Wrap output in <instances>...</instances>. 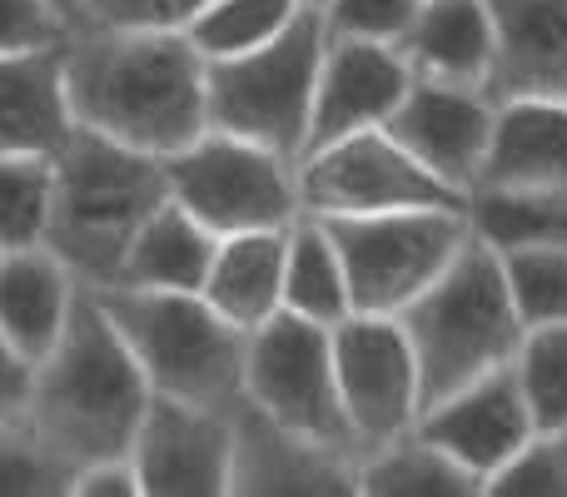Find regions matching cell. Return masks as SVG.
I'll return each mask as SVG.
<instances>
[{"instance_id": "10", "label": "cell", "mask_w": 567, "mask_h": 497, "mask_svg": "<svg viewBox=\"0 0 567 497\" xmlns=\"http://www.w3.org/2000/svg\"><path fill=\"white\" fill-rule=\"evenodd\" d=\"M453 185L423 169L389 130H359L299 155V215H389V209H463Z\"/></svg>"}, {"instance_id": "22", "label": "cell", "mask_w": 567, "mask_h": 497, "mask_svg": "<svg viewBox=\"0 0 567 497\" xmlns=\"http://www.w3.org/2000/svg\"><path fill=\"white\" fill-rule=\"evenodd\" d=\"M413 75L483 85L493 65V10L488 0H419L409 35L399 40Z\"/></svg>"}, {"instance_id": "13", "label": "cell", "mask_w": 567, "mask_h": 497, "mask_svg": "<svg viewBox=\"0 0 567 497\" xmlns=\"http://www.w3.org/2000/svg\"><path fill=\"white\" fill-rule=\"evenodd\" d=\"M493 120H498V105L488 100L483 85L413 75L399 110H393V120L383 130H389L423 169H433L443 185L468 195V189L478 185L483 155H488Z\"/></svg>"}, {"instance_id": "23", "label": "cell", "mask_w": 567, "mask_h": 497, "mask_svg": "<svg viewBox=\"0 0 567 497\" xmlns=\"http://www.w3.org/2000/svg\"><path fill=\"white\" fill-rule=\"evenodd\" d=\"M215 245H219L215 229H205L175 195H169L165 205L135 229L115 283H130V289L199 293L205 289L209 263H215Z\"/></svg>"}, {"instance_id": "27", "label": "cell", "mask_w": 567, "mask_h": 497, "mask_svg": "<svg viewBox=\"0 0 567 497\" xmlns=\"http://www.w3.org/2000/svg\"><path fill=\"white\" fill-rule=\"evenodd\" d=\"M299 10V0H209L185 25V35L205 60H229L275 40Z\"/></svg>"}, {"instance_id": "15", "label": "cell", "mask_w": 567, "mask_h": 497, "mask_svg": "<svg viewBox=\"0 0 567 497\" xmlns=\"http://www.w3.org/2000/svg\"><path fill=\"white\" fill-rule=\"evenodd\" d=\"M409 80H413V65L399 45L359 40V35H329L323 40L319 80H313L303 155L319 145H333L343 135H359V130L389 125Z\"/></svg>"}, {"instance_id": "35", "label": "cell", "mask_w": 567, "mask_h": 497, "mask_svg": "<svg viewBox=\"0 0 567 497\" xmlns=\"http://www.w3.org/2000/svg\"><path fill=\"white\" fill-rule=\"evenodd\" d=\"M209 0H80V25L110 30H185Z\"/></svg>"}, {"instance_id": "20", "label": "cell", "mask_w": 567, "mask_h": 497, "mask_svg": "<svg viewBox=\"0 0 567 497\" xmlns=\"http://www.w3.org/2000/svg\"><path fill=\"white\" fill-rule=\"evenodd\" d=\"M478 185L567 189V100H508V105H498Z\"/></svg>"}, {"instance_id": "28", "label": "cell", "mask_w": 567, "mask_h": 497, "mask_svg": "<svg viewBox=\"0 0 567 497\" xmlns=\"http://www.w3.org/2000/svg\"><path fill=\"white\" fill-rule=\"evenodd\" d=\"M55 155H0V253L45 245Z\"/></svg>"}, {"instance_id": "11", "label": "cell", "mask_w": 567, "mask_h": 497, "mask_svg": "<svg viewBox=\"0 0 567 497\" xmlns=\"http://www.w3.org/2000/svg\"><path fill=\"white\" fill-rule=\"evenodd\" d=\"M329 349L333 379H339V408L359 458L403 438L423 408L419 363H413L403 323L393 313H349L329 329Z\"/></svg>"}, {"instance_id": "31", "label": "cell", "mask_w": 567, "mask_h": 497, "mask_svg": "<svg viewBox=\"0 0 567 497\" xmlns=\"http://www.w3.org/2000/svg\"><path fill=\"white\" fill-rule=\"evenodd\" d=\"M70 468L25 418L0 423V497H65Z\"/></svg>"}, {"instance_id": "36", "label": "cell", "mask_w": 567, "mask_h": 497, "mask_svg": "<svg viewBox=\"0 0 567 497\" xmlns=\"http://www.w3.org/2000/svg\"><path fill=\"white\" fill-rule=\"evenodd\" d=\"M65 497H145V493H140V473L130 458H100L70 473Z\"/></svg>"}, {"instance_id": "9", "label": "cell", "mask_w": 567, "mask_h": 497, "mask_svg": "<svg viewBox=\"0 0 567 497\" xmlns=\"http://www.w3.org/2000/svg\"><path fill=\"white\" fill-rule=\"evenodd\" d=\"M239 403H249L255 413H265L269 423L299 433V438L359 458L339 408V379H333V349L323 323H309L284 309L269 323H259L245 339Z\"/></svg>"}, {"instance_id": "14", "label": "cell", "mask_w": 567, "mask_h": 497, "mask_svg": "<svg viewBox=\"0 0 567 497\" xmlns=\"http://www.w3.org/2000/svg\"><path fill=\"white\" fill-rule=\"evenodd\" d=\"M413 433L429 438L433 448H443L463 473H473L488 488L493 473L508 468L538 428H533L528 398H523L518 379H513V363H503V369L433 398L419 413Z\"/></svg>"}, {"instance_id": "29", "label": "cell", "mask_w": 567, "mask_h": 497, "mask_svg": "<svg viewBox=\"0 0 567 497\" xmlns=\"http://www.w3.org/2000/svg\"><path fill=\"white\" fill-rule=\"evenodd\" d=\"M513 379L528 398L533 428L548 433L567 423V323H533L513 353Z\"/></svg>"}, {"instance_id": "37", "label": "cell", "mask_w": 567, "mask_h": 497, "mask_svg": "<svg viewBox=\"0 0 567 497\" xmlns=\"http://www.w3.org/2000/svg\"><path fill=\"white\" fill-rule=\"evenodd\" d=\"M30 373H35V363H30V359H20V353L6 343V333H0V423H10V418H25Z\"/></svg>"}, {"instance_id": "1", "label": "cell", "mask_w": 567, "mask_h": 497, "mask_svg": "<svg viewBox=\"0 0 567 497\" xmlns=\"http://www.w3.org/2000/svg\"><path fill=\"white\" fill-rule=\"evenodd\" d=\"M209 60L185 30L75 25L65 40V100L80 130L169 159L209 130Z\"/></svg>"}, {"instance_id": "25", "label": "cell", "mask_w": 567, "mask_h": 497, "mask_svg": "<svg viewBox=\"0 0 567 497\" xmlns=\"http://www.w3.org/2000/svg\"><path fill=\"white\" fill-rule=\"evenodd\" d=\"M284 313H299V319L323 323V329H333L339 319L353 313L339 249H333L323 219L313 215H299L289 225V245H284Z\"/></svg>"}, {"instance_id": "34", "label": "cell", "mask_w": 567, "mask_h": 497, "mask_svg": "<svg viewBox=\"0 0 567 497\" xmlns=\"http://www.w3.org/2000/svg\"><path fill=\"white\" fill-rule=\"evenodd\" d=\"M75 15L55 6V0H0V55L16 50H55L70 40Z\"/></svg>"}, {"instance_id": "26", "label": "cell", "mask_w": 567, "mask_h": 497, "mask_svg": "<svg viewBox=\"0 0 567 497\" xmlns=\"http://www.w3.org/2000/svg\"><path fill=\"white\" fill-rule=\"evenodd\" d=\"M359 497H483V483L409 428L359 458Z\"/></svg>"}, {"instance_id": "33", "label": "cell", "mask_w": 567, "mask_h": 497, "mask_svg": "<svg viewBox=\"0 0 567 497\" xmlns=\"http://www.w3.org/2000/svg\"><path fill=\"white\" fill-rule=\"evenodd\" d=\"M319 15L329 35H359V40L399 45L409 35L413 15H419V0H323Z\"/></svg>"}, {"instance_id": "5", "label": "cell", "mask_w": 567, "mask_h": 497, "mask_svg": "<svg viewBox=\"0 0 567 497\" xmlns=\"http://www.w3.org/2000/svg\"><path fill=\"white\" fill-rule=\"evenodd\" d=\"M110 323L120 329L130 359L140 363L150 393L185 403H215L235 408L239 379H245V339L205 303V293L185 289H90Z\"/></svg>"}, {"instance_id": "6", "label": "cell", "mask_w": 567, "mask_h": 497, "mask_svg": "<svg viewBox=\"0 0 567 497\" xmlns=\"http://www.w3.org/2000/svg\"><path fill=\"white\" fill-rule=\"evenodd\" d=\"M323 15L303 6L275 40L245 50L229 60H209L205 75V105L209 130L255 139L284 159L303 155L309 139V110H313V80L323 60Z\"/></svg>"}, {"instance_id": "21", "label": "cell", "mask_w": 567, "mask_h": 497, "mask_svg": "<svg viewBox=\"0 0 567 497\" xmlns=\"http://www.w3.org/2000/svg\"><path fill=\"white\" fill-rule=\"evenodd\" d=\"M284 229H245V235H219L215 263L205 273V303L239 333H255L284 309Z\"/></svg>"}, {"instance_id": "3", "label": "cell", "mask_w": 567, "mask_h": 497, "mask_svg": "<svg viewBox=\"0 0 567 497\" xmlns=\"http://www.w3.org/2000/svg\"><path fill=\"white\" fill-rule=\"evenodd\" d=\"M165 199V159L75 125L65 145L55 149V199H50L45 249L85 289H110L120 279L135 229Z\"/></svg>"}, {"instance_id": "17", "label": "cell", "mask_w": 567, "mask_h": 497, "mask_svg": "<svg viewBox=\"0 0 567 497\" xmlns=\"http://www.w3.org/2000/svg\"><path fill=\"white\" fill-rule=\"evenodd\" d=\"M493 10V105L567 100V0H488Z\"/></svg>"}, {"instance_id": "24", "label": "cell", "mask_w": 567, "mask_h": 497, "mask_svg": "<svg viewBox=\"0 0 567 497\" xmlns=\"http://www.w3.org/2000/svg\"><path fill=\"white\" fill-rule=\"evenodd\" d=\"M468 235L488 249H538L567 245V189H498L478 185L463 199Z\"/></svg>"}, {"instance_id": "8", "label": "cell", "mask_w": 567, "mask_h": 497, "mask_svg": "<svg viewBox=\"0 0 567 497\" xmlns=\"http://www.w3.org/2000/svg\"><path fill=\"white\" fill-rule=\"evenodd\" d=\"M169 195L215 235L284 229L299 219V159H284L255 139L205 130L165 159Z\"/></svg>"}, {"instance_id": "4", "label": "cell", "mask_w": 567, "mask_h": 497, "mask_svg": "<svg viewBox=\"0 0 567 497\" xmlns=\"http://www.w3.org/2000/svg\"><path fill=\"white\" fill-rule=\"evenodd\" d=\"M393 319L409 333L423 408L443 393L513 363V353L523 343V319L513 309L498 249H488L473 235L449 259V269Z\"/></svg>"}, {"instance_id": "16", "label": "cell", "mask_w": 567, "mask_h": 497, "mask_svg": "<svg viewBox=\"0 0 567 497\" xmlns=\"http://www.w3.org/2000/svg\"><path fill=\"white\" fill-rule=\"evenodd\" d=\"M229 497H359V458L269 423L235 403Z\"/></svg>"}, {"instance_id": "18", "label": "cell", "mask_w": 567, "mask_h": 497, "mask_svg": "<svg viewBox=\"0 0 567 497\" xmlns=\"http://www.w3.org/2000/svg\"><path fill=\"white\" fill-rule=\"evenodd\" d=\"M70 130L65 45L0 55V155H55Z\"/></svg>"}, {"instance_id": "2", "label": "cell", "mask_w": 567, "mask_h": 497, "mask_svg": "<svg viewBox=\"0 0 567 497\" xmlns=\"http://www.w3.org/2000/svg\"><path fill=\"white\" fill-rule=\"evenodd\" d=\"M150 408V383L130 359L120 329L80 283L75 309L55 349L30 373L25 423L70 473L100 458H130V443Z\"/></svg>"}, {"instance_id": "32", "label": "cell", "mask_w": 567, "mask_h": 497, "mask_svg": "<svg viewBox=\"0 0 567 497\" xmlns=\"http://www.w3.org/2000/svg\"><path fill=\"white\" fill-rule=\"evenodd\" d=\"M483 497H567V423L533 433L528 448L488 478Z\"/></svg>"}, {"instance_id": "19", "label": "cell", "mask_w": 567, "mask_h": 497, "mask_svg": "<svg viewBox=\"0 0 567 497\" xmlns=\"http://www.w3.org/2000/svg\"><path fill=\"white\" fill-rule=\"evenodd\" d=\"M80 279L45 245L0 253V333L20 359L40 363L55 349L70 309H75Z\"/></svg>"}, {"instance_id": "12", "label": "cell", "mask_w": 567, "mask_h": 497, "mask_svg": "<svg viewBox=\"0 0 567 497\" xmlns=\"http://www.w3.org/2000/svg\"><path fill=\"white\" fill-rule=\"evenodd\" d=\"M235 408L150 393V408L130 443V463L145 497H229Z\"/></svg>"}, {"instance_id": "30", "label": "cell", "mask_w": 567, "mask_h": 497, "mask_svg": "<svg viewBox=\"0 0 567 497\" xmlns=\"http://www.w3.org/2000/svg\"><path fill=\"white\" fill-rule=\"evenodd\" d=\"M498 259H503V279H508L523 329H533V323H567V245L508 249Z\"/></svg>"}, {"instance_id": "39", "label": "cell", "mask_w": 567, "mask_h": 497, "mask_svg": "<svg viewBox=\"0 0 567 497\" xmlns=\"http://www.w3.org/2000/svg\"><path fill=\"white\" fill-rule=\"evenodd\" d=\"M299 6H309V10H319V6H323V0H299Z\"/></svg>"}, {"instance_id": "7", "label": "cell", "mask_w": 567, "mask_h": 497, "mask_svg": "<svg viewBox=\"0 0 567 497\" xmlns=\"http://www.w3.org/2000/svg\"><path fill=\"white\" fill-rule=\"evenodd\" d=\"M349 279L353 313H403L463 249V209H389L323 219Z\"/></svg>"}, {"instance_id": "38", "label": "cell", "mask_w": 567, "mask_h": 497, "mask_svg": "<svg viewBox=\"0 0 567 497\" xmlns=\"http://www.w3.org/2000/svg\"><path fill=\"white\" fill-rule=\"evenodd\" d=\"M60 10H65V15H75V25H80V0H55Z\"/></svg>"}]
</instances>
